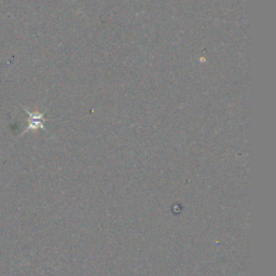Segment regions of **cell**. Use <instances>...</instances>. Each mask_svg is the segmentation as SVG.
I'll return each mask as SVG.
<instances>
[{
	"label": "cell",
	"instance_id": "obj_1",
	"mask_svg": "<svg viewBox=\"0 0 276 276\" xmlns=\"http://www.w3.org/2000/svg\"><path fill=\"white\" fill-rule=\"evenodd\" d=\"M25 112L27 113V115H29V125H27L26 130L24 131V134L26 132L29 131H35V130H38V128H42V130H45L44 127V122H45V119H44V114H41V113H38V112H30L29 109H27L26 107H23Z\"/></svg>",
	"mask_w": 276,
	"mask_h": 276
}]
</instances>
